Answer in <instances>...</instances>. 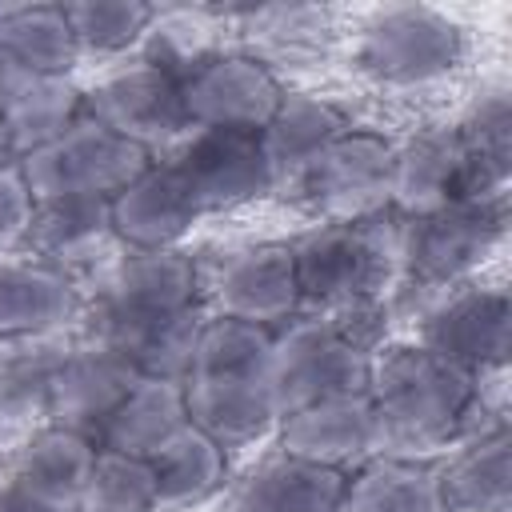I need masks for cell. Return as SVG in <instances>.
I'll use <instances>...</instances> for the list:
<instances>
[{"label":"cell","mask_w":512,"mask_h":512,"mask_svg":"<svg viewBox=\"0 0 512 512\" xmlns=\"http://www.w3.org/2000/svg\"><path fill=\"white\" fill-rule=\"evenodd\" d=\"M0 60L24 76H72L80 44L64 4H4L0 8Z\"/></svg>","instance_id":"cell-24"},{"label":"cell","mask_w":512,"mask_h":512,"mask_svg":"<svg viewBox=\"0 0 512 512\" xmlns=\"http://www.w3.org/2000/svg\"><path fill=\"white\" fill-rule=\"evenodd\" d=\"M348 128H352L348 116L332 100L308 96V92H284L272 120L256 136H260L264 160L280 184V180H296V172Z\"/></svg>","instance_id":"cell-28"},{"label":"cell","mask_w":512,"mask_h":512,"mask_svg":"<svg viewBox=\"0 0 512 512\" xmlns=\"http://www.w3.org/2000/svg\"><path fill=\"white\" fill-rule=\"evenodd\" d=\"M156 156L140 144L108 132L92 116H80L68 132L44 148L20 156V176L32 200H112Z\"/></svg>","instance_id":"cell-7"},{"label":"cell","mask_w":512,"mask_h":512,"mask_svg":"<svg viewBox=\"0 0 512 512\" xmlns=\"http://www.w3.org/2000/svg\"><path fill=\"white\" fill-rule=\"evenodd\" d=\"M148 468L156 476L160 508H192L212 500L228 484V448H220L208 432L188 420L172 440H164L148 456Z\"/></svg>","instance_id":"cell-30"},{"label":"cell","mask_w":512,"mask_h":512,"mask_svg":"<svg viewBox=\"0 0 512 512\" xmlns=\"http://www.w3.org/2000/svg\"><path fill=\"white\" fill-rule=\"evenodd\" d=\"M24 244L32 248V260L64 272L68 280L80 268L100 264L108 252H124L112 236L108 200H36Z\"/></svg>","instance_id":"cell-19"},{"label":"cell","mask_w":512,"mask_h":512,"mask_svg":"<svg viewBox=\"0 0 512 512\" xmlns=\"http://www.w3.org/2000/svg\"><path fill=\"white\" fill-rule=\"evenodd\" d=\"M440 468V488L448 512H508L512 492V432L508 424H488L464 436Z\"/></svg>","instance_id":"cell-22"},{"label":"cell","mask_w":512,"mask_h":512,"mask_svg":"<svg viewBox=\"0 0 512 512\" xmlns=\"http://www.w3.org/2000/svg\"><path fill=\"white\" fill-rule=\"evenodd\" d=\"M180 180L192 188L196 204L208 212L244 208L276 188L256 132L236 128H192L168 156Z\"/></svg>","instance_id":"cell-13"},{"label":"cell","mask_w":512,"mask_h":512,"mask_svg":"<svg viewBox=\"0 0 512 512\" xmlns=\"http://www.w3.org/2000/svg\"><path fill=\"white\" fill-rule=\"evenodd\" d=\"M364 396L372 408V456L436 460L464 436L480 432V376L456 368L424 344H392L372 352Z\"/></svg>","instance_id":"cell-1"},{"label":"cell","mask_w":512,"mask_h":512,"mask_svg":"<svg viewBox=\"0 0 512 512\" xmlns=\"http://www.w3.org/2000/svg\"><path fill=\"white\" fill-rule=\"evenodd\" d=\"M4 84H8V68H4V60H0V100H4Z\"/></svg>","instance_id":"cell-38"},{"label":"cell","mask_w":512,"mask_h":512,"mask_svg":"<svg viewBox=\"0 0 512 512\" xmlns=\"http://www.w3.org/2000/svg\"><path fill=\"white\" fill-rule=\"evenodd\" d=\"M140 372L108 344L92 340L80 348H64L52 396H48V424L76 428L96 440L100 424L116 412V404L136 388Z\"/></svg>","instance_id":"cell-16"},{"label":"cell","mask_w":512,"mask_h":512,"mask_svg":"<svg viewBox=\"0 0 512 512\" xmlns=\"http://www.w3.org/2000/svg\"><path fill=\"white\" fill-rule=\"evenodd\" d=\"M300 304L320 312H344L376 304L396 268V232L384 236L380 220L328 224L320 220L292 244Z\"/></svg>","instance_id":"cell-4"},{"label":"cell","mask_w":512,"mask_h":512,"mask_svg":"<svg viewBox=\"0 0 512 512\" xmlns=\"http://www.w3.org/2000/svg\"><path fill=\"white\" fill-rule=\"evenodd\" d=\"M512 176V104L484 96L460 124L396 144L392 204L412 216L460 200H496Z\"/></svg>","instance_id":"cell-2"},{"label":"cell","mask_w":512,"mask_h":512,"mask_svg":"<svg viewBox=\"0 0 512 512\" xmlns=\"http://www.w3.org/2000/svg\"><path fill=\"white\" fill-rule=\"evenodd\" d=\"M84 116V92L72 76H24L8 72L0 100V128L8 132L16 160L44 148Z\"/></svg>","instance_id":"cell-23"},{"label":"cell","mask_w":512,"mask_h":512,"mask_svg":"<svg viewBox=\"0 0 512 512\" xmlns=\"http://www.w3.org/2000/svg\"><path fill=\"white\" fill-rule=\"evenodd\" d=\"M204 296L212 304V316L244 320L272 332L296 320V312L304 308L292 248L284 240H260V244L236 248L228 260L216 264Z\"/></svg>","instance_id":"cell-14"},{"label":"cell","mask_w":512,"mask_h":512,"mask_svg":"<svg viewBox=\"0 0 512 512\" xmlns=\"http://www.w3.org/2000/svg\"><path fill=\"white\" fill-rule=\"evenodd\" d=\"M192 308H204V280L192 256H184L180 248L120 252L100 280L96 332L180 316Z\"/></svg>","instance_id":"cell-11"},{"label":"cell","mask_w":512,"mask_h":512,"mask_svg":"<svg viewBox=\"0 0 512 512\" xmlns=\"http://www.w3.org/2000/svg\"><path fill=\"white\" fill-rule=\"evenodd\" d=\"M372 352L340 320H288L276 328L268 384L280 404V416L332 396H360L368 388Z\"/></svg>","instance_id":"cell-6"},{"label":"cell","mask_w":512,"mask_h":512,"mask_svg":"<svg viewBox=\"0 0 512 512\" xmlns=\"http://www.w3.org/2000/svg\"><path fill=\"white\" fill-rule=\"evenodd\" d=\"M396 144L368 128L340 132L324 152H316L300 172L296 188L308 208L328 224L380 220L392 208Z\"/></svg>","instance_id":"cell-8"},{"label":"cell","mask_w":512,"mask_h":512,"mask_svg":"<svg viewBox=\"0 0 512 512\" xmlns=\"http://www.w3.org/2000/svg\"><path fill=\"white\" fill-rule=\"evenodd\" d=\"M108 220L124 252H156L180 248V240L204 220V208L168 160H152L108 200Z\"/></svg>","instance_id":"cell-15"},{"label":"cell","mask_w":512,"mask_h":512,"mask_svg":"<svg viewBox=\"0 0 512 512\" xmlns=\"http://www.w3.org/2000/svg\"><path fill=\"white\" fill-rule=\"evenodd\" d=\"M68 344L56 336L0 344V432L28 436L48 424V396Z\"/></svg>","instance_id":"cell-29"},{"label":"cell","mask_w":512,"mask_h":512,"mask_svg":"<svg viewBox=\"0 0 512 512\" xmlns=\"http://www.w3.org/2000/svg\"><path fill=\"white\" fill-rule=\"evenodd\" d=\"M272 340H276L272 328L208 316L200 328L188 376H268Z\"/></svg>","instance_id":"cell-31"},{"label":"cell","mask_w":512,"mask_h":512,"mask_svg":"<svg viewBox=\"0 0 512 512\" xmlns=\"http://www.w3.org/2000/svg\"><path fill=\"white\" fill-rule=\"evenodd\" d=\"M276 452L352 472L372 456V408L368 396H332L292 408L276 424Z\"/></svg>","instance_id":"cell-17"},{"label":"cell","mask_w":512,"mask_h":512,"mask_svg":"<svg viewBox=\"0 0 512 512\" xmlns=\"http://www.w3.org/2000/svg\"><path fill=\"white\" fill-rule=\"evenodd\" d=\"M8 480H12V452L0 448V488H4Z\"/></svg>","instance_id":"cell-37"},{"label":"cell","mask_w":512,"mask_h":512,"mask_svg":"<svg viewBox=\"0 0 512 512\" xmlns=\"http://www.w3.org/2000/svg\"><path fill=\"white\" fill-rule=\"evenodd\" d=\"M340 512H448L436 460L368 456L344 480Z\"/></svg>","instance_id":"cell-25"},{"label":"cell","mask_w":512,"mask_h":512,"mask_svg":"<svg viewBox=\"0 0 512 512\" xmlns=\"http://www.w3.org/2000/svg\"><path fill=\"white\" fill-rule=\"evenodd\" d=\"M504 232V196L412 212L396 228V264L424 288H456L500 248Z\"/></svg>","instance_id":"cell-5"},{"label":"cell","mask_w":512,"mask_h":512,"mask_svg":"<svg viewBox=\"0 0 512 512\" xmlns=\"http://www.w3.org/2000/svg\"><path fill=\"white\" fill-rule=\"evenodd\" d=\"M188 128L260 132L284 100L280 76L252 52H204L180 64Z\"/></svg>","instance_id":"cell-9"},{"label":"cell","mask_w":512,"mask_h":512,"mask_svg":"<svg viewBox=\"0 0 512 512\" xmlns=\"http://www.w3.org/2000/svg\"><path fill=\"white\" fill-rule=\"evenodd\" d=\"M468 32L428 4H388L356 28V68L384 88H424L464 64Z\"/></svg>","instance_id":"cell-3"},{"label":"cell","mask_w":512,"mask_h":512,"mask_svg":"<svg viewBox=\"0 0 512 512\" xmlns=\"http://www.w3.org/2000/svg\"><path fill=\"white\" fill-rule=\"evenodd\" d=\"M0 512H76V508L72 504H60V500H48V496L32 492L20 480H8L0 488Z\"/></svg>","instance_id":"cell-35"},{"label":"cell","mask_w":512,"mask_h":512,"mask_svg":"<svg viewBox=\"0 0 512 512\" xmlns=\"http://www.w3.org/2000/svg\"><path fill=\"white\" fill-rule=\"evenodd\" d=\"M180 388L188 420L228 452L264 440L280 424L268 376H184Z\"/></svg>","instance_id":"cell-18"},{"label":"cell","mask_w":512,"mask_h":512,"mask_svg":"<svg viewBox=\"0 0 512 512\" xmlns=\"http://www.w3.org/2000/svg\"><path fill=\"white\" fill-rule=\"evenodd\" d=\"M188 424V408H184V388L180 380H156V376H140L136 388L116 404V412L100 424L96 444L104 452H120V456H136L148 460L164 440H172L180 428Z\"/></svg>","instance_id":"cell-26"},{"label":"cell","mask_w":512,"mask_h":512,"mask_svg":"<svg viewBox=\"0 0 512 512\" xmlns=\"http://www.w3.org/2000/svg\"><path fill=\"white\" fill-rule=\"evenodd\" d=\"M80 308L76 280L40 260H0V344L56 336Z\"/></svg>","instance_id":"cell-20"},{"label":"cell","mask_w":512,"mask_h":512,"mask_svg":"<svg viewBox=\"0 0 512 512\" xmlns=\"http://www.w3.org/2000/svg\"><path fill=\"white\" fill-rule=\"evenodd\" d=\"M508 336H512L508 292L500 284L464 280L424 312L416 344H424L428 352L452 360L472 376H488L508 364Z\"/></svg>","instance_id":"cell-12"},{"label":"cell","mask_w":512,"mask_h":512,"mask_svg":"<svg viewBox=\"0 0 512 512\" xmlns=\"http://www.w3.org/2000/svg\"><path fill=\"white\" fill-rule=\"evenodd\" d=\"M348 472L272 452L232 488V512H340Z\"/></svg>","instance_id":"cell-21"},{"label":"cell","mask_w":512,"mask_h":512,"mask_svg":"<svg viewBox=\"0 0 512 512\" xmlns=\"http://www.w3.org/2000/svg\"><path fill=\"white\" fill-rule=\"evenodd\" d=\"M76 512H160V492L148 460L100 448Z\"/></svg>","instance_id":"cell-33"},{"label":"cell","mask_w":512,"mask_h":512,"mask_svg":"<svg viewBox=\"0 0 512 512\" xmlns=\"http://www.w3.org/2000/svg\"><path fill=\"white\" fill-rule=\"evenodd\" d=\"M100 444L76 428H60V424H44L36 432L24 436V444L12 452V480L28 484L32 492L72 504L80 500L92 468H96Z\"/></svg>","instance_id":"cell-27"},{"label":"cell","mask_w":512,"mask_h":512,"mask_svg":"<svg viewBox=\"0 0 512 512\" xmlns=\"http://www.w3.org/2000/svg\"><path fill=\"white\" fill-rule=\"evenodd\" d=\"M8 164H16V148H12V140H8V132L0 128V168H8Z\"/></svg>","instance_id":"cell-36"},{"label":"cell","mask_w":512,"mask_h":512,"mask_svg":"<svg viewBox=\"0 0 512 512\" xmlns=\"http://www.w3.org/2000/svg\"><path fill=\"white\" fill-rule=\"evenodd\" d=\"M64 16L72 24V36L80 44V56H116L140 44L156 20V8L140 0H76L64 4Z\"/></svg>","instance_id":"cell-32"},{"label":"cell","mask_w":512,"mask_h":512,"mask_svg":"<svg viewBox=\"0 0 512 512\" xmlns=\"http://www.w3.org/2000/svg\"><path fill=\"white\" fill-rule=\"evenodd\" d=\"M84 116L152 156L192 132L180 100V64L164 60H140L104 76L92 92H84Z\"/></svg>","instance_id":"cell-10"},{"label":"cell","mask_w":512,"mask_h":512,"mask_svg":"<svg viewBox=\"0 0 512 512\" xmlns=\"http://www.w3.org/2000/svg\"><path fill=\"white\" fill-rule=\"evenodd\" d=\"M32 212H36V200L20 176V164L0 168V252L24 244L32 228Z\"/></svg>","instance_id":"cell-34"}]
</instances>
